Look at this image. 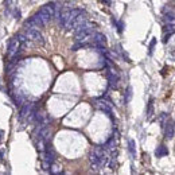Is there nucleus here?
<instances>
[{
	"label": "nucleus",
	"mask_w": 175,
	"mask_h": 175,
	"mask_svg": "<svg viewBox=\"0 0 175 175\" xmlns=\"http://www.w3.org/2000/svg\"><path fill=\"white\" fill-rule=\"evenodd\" d=\"M89 160H90V164H92L93 170H100V168L105 166L109 160L106 150L102 147V145H96V147L92 150V152H90Z\"/></svg>",
	"instance_id": "1"
},
{
	"label": "nucleus",
	"mask_w": 175,
	"mask_h": 175,
	"mask_svg": "<svg viewBox=\"0 0 175 175\" xmlns=\"http://www.w3.org/2000/svg\"><path fill=\"white\" fill-rule=\"evenodd\" d=\"M92 34H93V24L86 22V23H84L82 26H80L78 28H76V41L85 42Z\"/></svg>",
	"instance_id": "2"
},
{
	"label": "nucleus",
	"mask_w": 175,
	"mask_h": 175,
	"mask_svg": "<svg viewBox=\"0 0 175 175\" xmlns=\"http://www.w3.org/2000/svg\"><path fill=\"white\" fill-rule=\"evenodd\" d=\"M24 35L27 37V39H28V41L32 42V43H35V45H43V43H45L43 37H42V34L37 30V28L26 27V30H24Z\"/></svg>",
	"instance_id": "3"
},
{
	"label": "nucleus",
	"mask_w": 175,
	"mask_h": 175,
	"mask_svg": "<svg viewBox=\"0 0 175 175\" xmlns=\"http://www.w3.org/2000/svg\"><path fill=\"white\" fill-rule=\"evenodd\" d=\"M20 47H22V43H20V41L18 39V37L12 38V39L8 42V55L9 57L16 55V54L19 53V50H20Z\"/></svg>",
	"instance_id": "4"
},
{
	"label": "nucleus",
	"mask_w": 175,
	"mask_h": 175,
	"mask_svg": "<svg viewBox=\"0 0 175 175\" xmlns=\"http://www.w3.org/2000/svg\"><path fill=\"white\" fill-rule=\"evenodd\" d=\"M163 32H164L163 42H164V43H167L168 39L171 38V35L175 34V22H171V23H166V24H164Z\"/></svg>",
	"instance_id": "5"
},
{
	"label": "nucleus",
	"mask_w": 175,
	"mask_h": 175,
	"mask_svg": "<svg viewBox=\"0 0 175 175\" xmlns=\"http://www.w3.org/2000/svg\"><path fill=\"white\" fill-rule=\"evenodd\" d=\"M106 78H108V82H109V86L116 89L119 85V76L116 72H113L112 69H108L106 70Z\"/></svg>",
	"instance_id": "6"
},
{
	"label": "nucleus",
	"mask_w": 175,
	"mask_h": 175,
	"mask_svg": "<svg viewBox=\"0 0 175 175\" xmlns=\"http://www.w3.org/2000/svg\"><path fill=\"white\" fill-rule=\"evenodd\" d=\"M41 11L43 12V14H46L48 18H53L57 12V4L53 2H50V3H47V4H45L43 7L41 8Z\"/></svg>",
	"instance_id": "7"
},
{
	"label": "nucleus",
	"mask_w": 175,
	"mask_h": 175,
	"mask_svg": "<svg viewBox=\"0 0 175 175\" xmlns=\"http://www.w3.org/2000/svg\"><path fill=\"white\" fill-rule=\"evenodd\" d=\"M162 15H163V20L166 23H171V22H175V11L170 7H164L162 9Z\"/></svg>",
	"instance_id": "8"
},
{
	"label": "nucleus",
	"mask_w": 175,
	"mask_h": 175,
	"mask_svg": "<svg viewBox=\"0 0 175 175\" xmlns=\"http://www.w3.org/2000/svg\"><path fill=\"white\" fill-rule=\"evenodd\" d=\"M164 136H166V139H171L175 134V121L173 120H168V121L164 124Z\"/></svg>",
	"instance_id": "9"
},
{
	"label": "nucleus",
	"mask_w": 175,
	"mask_h": 175,
	"mask_svg": "<svg viewBox=\"0 0 175 175\" xmlns=\"http://www.w3.org/2000/svg\"><path fill=\"white\" fill-rule=\"evenodd\" d=\"M32 108H34V105H32V104L24 102L23 105L20 106V115H19V120H24V119H27V116L31 113Z\"/></svg>",
	"instance_id": "10"
},
{
	"label": "nucleus",
	"mask_w": 175,
	"mask_h": 175,
	"mask_svg": "<svg viewBox=\"0 0 175 175\" xmlns=\"http://www.w3.org/2000/svg\"><path fill=\"white\" fill-rule=\"evenodd\" d=\"M97 108L98 109H101L102 112H105L106 115L109 116V117L112 119V111H111V108H109V105L106 104L105 101H97Z\"/></svg>",
	"instance_id": "11"
},
{
	"label": "nucleus",
	"mask_w": 175,
	"mask_h": 175,
	"mask_svg": "<svg viewBox=\"0 0 175 175\" xmlns=\"http://www.w3.org/2000/svg\"><path fill=\"white\" fill-rule=\"evenodd\" d=\"M155 155H156L158 158H162V156H166V155H168V150L166 145H159V147L156 148V151H155Z\"/></svg>",
	"instance_id": "12"
},
{
	"label": "nucleus",
	"mask_w": 175,
	"mask_h": 175,
	"mask_svg": "<svg viewBox=\"0 0 175 175\" xmlns=\"http://www.w3.org/2000/svg\"><path fill=\"white\" fill-rule=\"evenodd\" d=\"M131 98H132V88H131V86H128V88H127V90H125L124 102H125V104H128L129 101H131Z\"/></svg>",
	"instance_id": "13"
},
{
	"label": "nucleus",
	"mask_w": 175,
	"mask_h": 175,
	"mask_svg": "<svg viewBox=\"0 0 175 175\" xmlns=\"http://www.w3.org/2000/svg\"><path fill=\"white\" fill-rule=\"evenodd\" d=\"M152 115H154V105H152V98H151L150 102H148V106H147V117L151 119Z\"/></svg>",
	"instance_id": "14"
},
{
	"label": "nucleus",
	"mask_w": 175,
	"mask_h": 175,
	"mask_svg": "<svg viewBox=\"0 0 175 175\" xmlns=\"http://www.w3.org/2000/svg\"><path fill=\"white\" fill-rule=\"evenodd\" d=\"M128 144H129V152H131V155H132V156H135V155H136V150H135V141L131 139V140L128 141Z\"/></svg>",
	"instance_id": "15"
},
{
	"label": "nucleus",
	"mask_w": 175,
	"mask_h": 175,
	"mask_svg": "<svg viewBox=\"0 0 175 175\" xmlns=\"http://www.w3.org/2000/svg\"><path fill=\"white\" fill-rule=\"evenodd\" d=\"M167 117H168V116H167V113H162V117H160V124H162V128H163L164 127V124H166V120H167Z\"/></svg>",
	"instance_id": "16"
},
{
	"label": "nucleus",
	"mask_w": 175,
	"mask_h": 175,
	"mask_svg": "<svg viewBox=\"0 0 175 175\" xmlns=\"http://www.w3.org/2000/svg\"><path fill=\"white\" fill-rule=\"evenodd\" d=\"M155 45H156V39H152L151 41V45H150V47H148V53L150 54H152V51H154V47H155Z\"/></svg>",
	"instance_id": "17"
},
{
	"label": "nucleus",
	"mask_w": 175,
	"mask_h": 175,
	"mask_svg": "<svg viewBox=\"0 0 175 175\" xmlns=\"http://www.w3.org/2000/svg\"><path fill=\"white\" fill-rule=\"evenodd\" d=\"M116 27H117V31H119V32H123L124 24H123V22H117V23H116Z\"/></svg>",
	"instance_id": "18"
},
{
	"label": "nucleus",
	"mask_w": 175,
	"mask_h": 175,
	"mask_svg": "<svg viewBox=\"0 0 175 175\" xmlns=\"http://www.w3.org/2000/svg\"><path fill=\"white\" fill-rule=\"evenodd\" d=\"M100 2H104V3H106V4H111V0H100Z\"/></svg>",
	"instance_id": "19"
}]
</instances>
